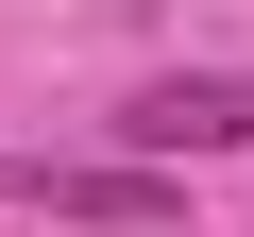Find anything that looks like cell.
<instances>
[{
    "label": "cell",
    "mask_w": 254,
    "mask_h": 237,
    "mask_svg": "<svg viewBox=\"0 0 254 237\" xmlns=\"http://www.w3.org/2000/svg\"><path fill=\"white\" fill-rule=\"evenodd\" d=\"M119 153H136V170H170V153H254V85H237V68L136 85V102H119Z\"/></svg>",
    "instance_id": "obj_1"
}]
</instances>
